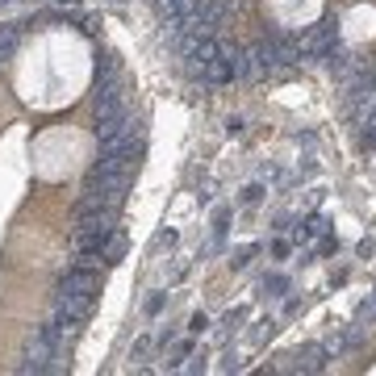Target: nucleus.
Wrapping results in <instances>:
<instances>
[{
  "label": "nucleus",
  "instance_id": "f257e3e1",
  "mask_svg": "<svg viewBox=\"0 0 376 376\" xmlns=\"http://www.w3.org/2000/svg\"><path fill=\"white\" fill-rule=\"evenodd\" d=\"M281 360H288V364H276L272 372H327L330 356L322 343H305V347H297V351H288V356H281Z\"/></svg>",
  "mask_w": 376,
  "mask_h": 376
},
{
  "label": "nucleus",
  "instance_id": "f03ea898",
  "mask_svg": "<svg viewBox=\"0 0 376 376\" xmlns=\"http://www.w3.org/2000/svg\"><path fill=\"white\" fill-rule=\"evenodd\" d=\"M126 76H122V59H117V50H100L96 54V88H105V84H122Z\"/></svg>",
  "mask_w": 376,
  "mask_h": 376
},
{
  "label": "nucleus",
  "instance_id": "7ed1b4c3",
  "mask_svg": "<svg viewBox=\"0 0 376 376\" xmlns=\"http://www.w3.org/2000/svg\"><path fill=\"white\" fill-rule=\"evenodd\" d=\"M126 251H130V242H126L122 235H113L109 238V247L100 251V264H105V268H117V264L126 259Z\"/></svg>",
  "mask_w": 376,
  "mask_h": 376
},
{
  "label": "nucleus",
  "instance_id": "20e7f679",
  "mask_svg": "<svg viewBox=\"0 0 376 376\" xmlns=\"http://www.w3.org/2000/svg\"><path fill=\"white\" fill-rule=\"evenodd\" d=\"M288 288H293V284H288V276H284V272H272V276H264V293H268V297H284Z\"/></svg>",
  "mask_w": 376,
  "mask_h": 376
},
{
  "label": "nucleus",
  "instance_id": "39448f33",
  "mask_svg": "<svg viewBox=\"0 0 376 376\" xmlns=\"http://www.w3.org/2000/svg\"><path fill=\"white\" fill-rule=\"evenodd\" d=\"M264 196H268V184H259V180H255V184H247L242 192H238V205H259Z\"/></svg>",
  "mask_w": 376,
  "mask_h": 376
},
{
  "label": "nucleus",
  "instance_id": "423d86ee",
  "mask_svg": "<svg viewBox=\"0 0 376 376\" xmlns=\"http://www.w3.org/2000/svg\"><path fill=\"white\" fill-rule=\"evenodd\" d=\"M251 255H259V242H247V247H238L235 255H230V268H235V272H242V268L251 264Z\"/></svg>",
  "mask_w": 376,
  "mask_h": 376
},
{
  "label": "nucleus",
  "instance_id": "0eeeda50",
  "mask_svg": "<svg viewBox=\"0 0 376 376\" xmlns=\"http://www.w3.org/2000/svg\"><path fill=\"white\" fill-rule=\"evenodd\" d=\"M351 322H360V327H372L376 322V293L368 297V301H360V310H356V318Z\"/></svg>",
  "mask_w": 376,
  "mask_h": 376
},
{
  "label": "nucleus",
  "instance_id": "6e6552de",
  "mask_svg": "<svg viewBox=\"0 0 376 376\" xmlns=\"http://www.w3.org/2000/svg\"><path fill=\"white\" fill-rule=\"evenodd\" d=\"M226 230H230V205H218L213 209V235L226 238Z\"/></svg>",
  "mask_w": 376,
  "mask_h": 376
},
{
  "label": "nucleus",
  "instance_id": "1a4fd4ad",
  "mask_svg": "<svg viewBox=\"0 0 376 376\" xmlns=\"http://www.w3.org/2000/svg\"><path fill=\"white\" fill-rule=\"evenodd\" d=\"M142 310H146V318H159V314H163V310H168V293H151V297H146V305H142Z\"/></svg>",
  "mask_w": 376,
  "mask_h": 376
},
{
  "label": "nucleus",
  "instance_id": "9d476101",
  "mask_svg": "<svg viewBox=\"0 0 376 376\" xmlns=\"http://www.w3.org/2000/svg\"><path fill=\"white\" fill-rule=\"evenodd\" d=\"M268 251H272V259H288V255H293V238H272Z\"/></svg>",
  "mask_w": 376,
  "mask_h": 376
},
{
  "label": "nucleus",
  "instance_id": "9b49d317",
  "mask_svg": "<svg viewBox=\"0 0 376 376\" xmlns=\"http://www.w3.org/2000/svg\"><path fill=\"white\" fill-rule=\"evenodd\" d=\"M242 130H247V122H242V117H226V134H230V139H238Z\"/></svg>",
  "mask_w": 376,
  "mask_h": 376
},
{
  "label": "nucleus",
  "instance_id": "f8f14e48",
  "mask_svg": "<svg viewBox=\"0 0 376 376\" xmlns=\"http://www.w3.org/2000/svg\"><path fill=\"white\" fill-rule=\"evenodd\" d=\"M188 330H192V334H201V330H209V318H205V314H192V318H188Z\"/></svg>",
  "mask_w": 376,
  "mask_h": 376
},
{
  "label": "nucleus",
  "instance_id": "ddd939ff",
  "mask_svg": "<svg viewBox=\"0 0 376 376\" xmlns=\"http://www.w3.org/2000/svg\"><path fill=\"white\" fill-rule=\"evenodd\" d=\"M80 25H84V34H96V30H100V17L88 13V17H80Z\"/></svg>",
  "mask_w": 376,
  "mask_h": 376
},
{
  "label": "nucleus",
  "instance_id": "4468645a",
  "mask_svg": "<svg viewBox=\"0 0 376 376\" xmlns=\"http://www.w3.org/2000/svg\"><path fill=\"white\" fill-rule=\"evenodd\" d=\"M155 242H159V247H176V242H180V235H176V230H159V238H155Z\"/></svg>",
  "mask_w": 376,
  "mask_h": 376
},
{
  "label": "nucleus",
  "instance_id": "2eb2a0df",
  "mask_svg": "<svg viewBox=\"0 0 376 376\" xmlns=\"http://www.w3.org/2000/svg\"><path fill=\"white\" fill-rule=\"evenodd\" d=\"M372 251H376V242H372V238H364V242L356 247V255H360V259H372Z\"/></svg>",
  "mask_w": 376,
  "mask_h": 376
},
{
  "label": "nucleus",
  "instance_id": "dca6fc26",
  "mask_svg": "<svg viewBox=\"0 0 376 376\" xmlns=\"http://www.w3.org/2000/svg\"><path fill=\"white\" fill-rule=\"evenodd\" d=\"M242 318H247V310H230V314H226V318H222V327H238V322H242Z\"/></svg>",
  "mask_w": 376,
  "mask_h": 376
},
{
  "label": "nucleus",
  "instance_id": "f3484780",
  "mask_svg": "<svg viewBox=\"0 0 376 376\" xmlns=\"http://www.w3.org/2000/svg\"><path fill=\"white\" fill-rule=\"evenodd\" d=\"M146 351H151V334H142L139 343H134V356H146Z\"/></svg>",
  "mask_w": 376,
  "mask_h": 376
},
{
  "label": "nucleus",
  "instance_id": "a211bd4d",
  "mask_svg": "<svg viewBox=\"0 0 376 376\" xmlns=\"http://www.w3.org/2000/svg\"><path fill=\"white\" fill-rule=\"evenodd\" d=\"M184 372H205V351H201V356H196V360H192V364H188Z\"/></svg>",
  "mask_w": 376,
  "mask_h": 376
},
{
  "label": "nucleus",
  "instance_id": "6ab92c4d",
  "mask_svg": "<svg viewBox=\"0 0 376 376\" xmlns=\"http://www.w3.org/2000/svg\"><path fill=\"white\" fill-rule=\"evenodd\" d=\"M318 251H322V255H334V251H339V238H327V242H322Z\"/></svg>",
  "mask_w": 376,
  "mask_h": 376
},
{
  "label": "nucleus",
  "instance_id": "aec40b11",
  "mask_svg": "<svg viewBox=\"0 0 376 376\" xmlns=\"http://www.w3.org/2000/svg\"><path fill=\"white\" fill-rule=\"evenodd\" d=\"M109 4H117V8H122V4H126V0H109Z\"/></svg>",
  "mask_w": 376,
  "mask_h": 376
},
{
  "label": "nucleus",
  "instance_id": "412c9836",
  "mask_svg": "<svg viewBox=\"0 0 376 376\" xmlns=\"http://www.w3.org/2000/svg\"><path fill=\"white\" fill-rule=\"evenodd\" d=\"M8 4H13V0H0V8H8Z\"/></svg>",
  "mask_w": 376,
  "mask_h": 376
}]
</instances>
